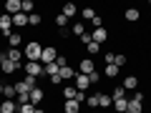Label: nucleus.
Wrapping results in <instances>:
<instances>
[{"mask_svg": "<svg viewBox=\"0 0 151 113\" xmlns=\"http://www.w3.org/2000/svg\"><path fill=\"white\" fill-rule=\"evenodd\" d=\"M23 55H25L30 63H40V55H43V45L38 43V40H30V43L23 48Z\"/></svg>", "mask_w": 151, "mask_h": 113, "instance_id": "nucleus-1", "label": "nucleus"}, {"mask_svg": "<svg viewBox=\"0 0 151 113\" xmlns=\"http://www.w3.org/2000/svg\"><path fill=\"white\" fill-rule=\"evenodd\" d=\"M0 35H3V38H10L13 35V18L10 15L0 18Z\"/></svg>", "mask_w": 151, "mask_h": 113, "instance_id": "nucleus-2", "label": "nucleus"}, {"mask_svg": "<svg viewBox=\"0 0 151 113\" xmlns=\"http://www.w3.org/2000/svg\"><path fill=\"white\" fill-rule=\"evenodd\" d=\"M78 73H81V75L96 73V63H93V58H83L81 63H78Z\"/></svg>", "mask_w": 151, "mask_h": 113, "instance_id": "nucleus-3", "label": "nucleus"}, {"mask_svg": "<svg viewBox=\"0 0 151 113\" xmlns=\"http://www.w3.org/2000/svg\"><path fill=\"white\" fill-rule=\"evenodd\" d=\"M55 58H58V50H55V48H45V45H43V55H40V63H43V65L55 63Z\"/></svg>", "mask_w": 151, "mask_h": 113, "instance_id": "nucleus-4", "label": "nucleus"}, {"mask_svg": "<svg viewBox=\"0 0 151 113\" xmlns=\"http://www.w3.org/2000/svg\"><path fill=\"white\" fill-rule=\"evenodd\" d=\"M25 73H28V75H33V78H40V75H45V73H43V63H30V60H28Z\"/></svg>", "mask_w": 151, "mask_h": 113, "instance_id": "nucleus-5", "label": "nucleus"}, {"mask_svg": "<svg viewBox=\"0 0 151 113\" xmlns=\"http://www.w3.org/2000/svg\"><path fill=\"white\" fill-rule=\"evenodd\" d=\"M91 38L101 45V43H106V40H108V30H106V28H93V30H91Z\"/></svg>", "mask_w": 151, "mask_h": 113, "instance_id": "nucleus-6", "label": "nucleus"}, {"mask_svg": "<svg viewBox=\"0 0 151 113\" xmlns=\"http://www.w3.org/2000/svg\"><path fill=\"white\" fill-rule=\"evenodd\" d=\"M43 101H45V93H43V88H33V91H30V103L38 108Z\"/></svg>", "mask_w": 151, "mask_h": 113, "instance_id": "nucleus-7", "label": "nucleus"}, {"mask_svg": "<svg viewBox=\"0 0 151 113\" xmlns=\"http://www.w3.org/2000/svg\"><path fill=\"white\" fill-rule=\"evenodd\" d=\"M88 88H91V81H88V75H81V73H78V75H76V91H83V93H86Z\"/></svg>", "mask_w": 151, "mask_h": 113, "instance_id": "nucleus-8", "label": "nucleus"}, {"mask_svg": "<svg viewBox=\"0 0 151 113\" xmlns=\"http://www.w3.org/2000/svg\"><path fill=\"white\" fill-rule=\"evenodd\" d=\"M3 8H5V15H10V18H13L15 13H20V0H8Z\"/></svg>", "mask_w": 151, "mask_h": 113, "instance_id": "nucleus-9", "label": "nucleus"}, {"mask_svg": "<svg viewBox=\"0 0 151 113\" xmlns=\"http://www.w3.org/2000/svg\"><path fill=\"white\" fill-rule=\"evenodd\" d=\"M124 18H126L129 23H136V20H141V10H139V8H126Z\"/></svg>", "mask_w": 151, "mask_h": 113, "instance_id": "nucleus-10", "label": "nucleus"}, {"mask_svg": "<svg viewBox=\"0 0 151 113\" xmlns=\"http://www.w3.org/2000/svg\"><path fill=\"white\" fill-rule=\"evenodd\" d=\"M5 53H8V60H13V63H15V65H20V58H23V50H18V48H8Z\"/></svg>", "mask_w": 151, "mask_h": 113, "instance_id": "nucleus-11", "label": "nucleus"}, {"mask_svg": "<svg viewBox=\"0 0 151 113\" xmlns=\"http://www.w3.org/2000/svg\"><path fill=\"white\" fill-rule=\"evenodd\" d=\"M113 111H116V113H126V111H129V98H119V101H113Z\"/></svg>", "mask_w": 151, "mask_h": 113, "instance_id": "nucleus-12", "label": "nucleus"}, {"mask_svg": "<svg viewBox=\"0 0 151 113\" xmlns=\"http://www.w3.org/2000/svg\"><path fill=\"white\" fill-rule=\"evenodd\" d=\"M20 13L33 15V13H35V3H33V0H20Z\"/></svg>", "mask_w": 151, "mask_h": 113, "instance_id": "nucleus-13", "label": "nucleus"}, {"mask_svg": "<svg viewBox=\"0 0 151 113\" xmlns=\"http://www.w3.org/2000/svg\"><path fill=\"white\" fill-rule=\"evenodd\" d=\"M58 75L63 78V81H70V78H76V75H78V70H73L70 65H65V68H60V70H58Z\"/></svg>", "mask_w": 151, "mask_h": 113, "instance_id": "nucleus-14", "label": "nucleus"}, {"mask_svg": "<svg viewBox=\"0 0 151 113\" xmlns=\"http://www.w3.org/2000/svg\"><path fill=\"white\" fill-rule=\"evenodd\" d=\"M18 108H20V106H15V101H8V98L0 103V111H3V113H15Z\"/></svg>", "mask_w": 151, "mask_h": 113, "instance_id": "nucleus-15", "label": "nucleus"}, {"mask_svg": "<svg viewBox=\"0 0 151 113\" xmlns=\"http://www.w3.org/2000/svg\"><path fill=\"white\" fill-rule=\"evenodd\" d=\"M124 88H126V93H129V91H136V88H139V78H136V75H129V78L124 81Z\"/></svg>", "mask_w": 151, "mask_h": 113, "instance_id": "nucleus-16", "label": "nucleus"}, {"mask_svg": "<svg viewBox=\"0 0 151 113\" xmlns=\"http://www.w3.org/2000/svg\"><path fill=\"white\" fill-rule=\"evenodd\" d=\"M13 25L25 28V25H28V15H25V13H15V15H13Z\"/></svg>", "mask_w": 151, "mask_h": 113, "instance_id": "nucleus-17", "label": "nucleus"}, {"mask_svg": "<svg viewBox=\"0 0 151 113\" xmlns=\"http://www.w3.org/2000/svg\"><path fill=\"white\" fill-rule=\"evenodd\" d=\"M108 106H113V98L108 93H98V108H108Z\"/></svg>", "mask_w": 151, "mask_h": 113, "instance_id": "nucleus-18", "label": "nucleus"}, {"mask_svg": "<svg viewBox=\"0 0 151 113\" xmlns=\"http://www.w3.org/2000/svg\"><path fill=\"white\" fill-rule=\"evenodd\" d=\"M126 113H144V103L134 101V98H129V111Z\"/></svg>", "mask_w": 151, "mask_h": 113, "instance_id": "nucleus-19", "label": "nucleus"}, {"mask_svg": "<svg viewBox=\"0 0 151 113\" xmlns=\"http://www.w3.org/2000/svg\"><path fill=\"white\" fill-rule=\"evenodd\" d=\"M119 65L116 63H111V65H106V68H103V75H106V78H116V75H119Z\"/></svg>", "mask_w": 151, "mask_h": 113, "instance_id": "nucleus-20", "label": "nucleus"}, {"mask_svg": "<svg viewBox=\"0 0 151 113\" xmlns=\"http://www.w3.org/2000/svg\"><path fill=\"white\" fill-rule=\"evenodd\" d=\"M63 111L65 113H78V111H81V103H78V101H65Z\"/></svg>", "mask_w": 151, "mask_h": 113, "instance_id": "nucleus-21", "label": "nucleus"}, {"mask_svg": "<svg viewBox=\"0 0 151 113\" xmlns=\"http://www.w3.org/2000/svg\"><path fill=\"white\" fill-rule=\"evenodd\" d=\"M76 93H78L76 86H65L63 88V98H65V101H76Z\"/></svg>", "mask_w": 151, "mask_h": 113, "instance_id": "nucleus-22", "label": "nucleus"}, {"mask_svg": "<svg viewBox=\"0 0 151 113\" xmlns=\"http://www.w3.org/2000/svg\"><path fill=\"white\" fill-rule=\"evenodd\" d=\"M76 10H78V8H76L73 3H65V5H63V10H60V13H63L65 18H73V15H76Z\"/></svg>", "mask_w": 151, "mask_h": 113, "instance_id": "nucleus-23", "label": "nucleus"}, {"mask_svg": "<svg viewBox=\"0 0 151 113\" xmlns=\"http://www.w3.org/2000/svg\"><path fill=\"white\" fill-rule=\"evenodd\" d=\"M8 43H10V48H18V45L23 43V38H20V33H13V35L8 38Z\"/></svg>", "mask_w": 151, "mask_h": 113, "instance_id": "nucleus-24", "label": "nucleus"}, {"mask_svg": "<svg viewBox=\"0 0 151 113\" xmlns=\"http://www.w3.org/2000/svg\"><path fill=\"white\" fill-rule=\"evenodd\" d=\"M70 33H73V35H76V38H81V35H83V33H86V25H83V23H76V25H73V28H70Z\"/></svg>", "mask_w": 151, "mask_h": 113, "instance_id": "nucleus-25", "label": "nucleus"}, {"mask_svg": "<svg viewBox=\"0 0 151 113\" xmlns=\"http://www.w3.org/2000/svg\"><path fill=\"white\" fill-rule=\"evenodd\" d=\"M98 50H101V45H98V43H96V40H91V43H88V45H86V53H88V55H96V53H98Z\"/></svg>", "mask_w": 151, "mask_h": 113, "instance_id": "nucleus-26", "label": "nucleus"}, {"mask_svg": "<svg viewBox=\"0 0 151 113\" xmlns=\"http://www.w3.org/2000/svg\"><path fill=\"white\" fill-rule=\"evenodd\" d=\"M3 96H5L8 101H13V98L18 96V91H15V86H5V91H3Z\"/></svg>", "mask_w": 151, "mask_h": 113, "instance_id": "nucleus-27", "label": "nucleus"}, {"mask_svg": "<svg viewBox=\"0 0 151 113\" xmlns=\"http://www.w3.org/2000/svg\"><path fill=\"white\" fill-rule=\"evenodd\" d=\"M40 23H43V18L38 15V13H33V15H28V25H33V28H35V25H40Z\"/></svg>", "mask_w": 151, "mask_h": 113, "instance_id": "nucleus-28", "label": "nucleus"}, {"mask_svg": "<svg viewBox=\"0 0 151 113\" xmlns=\"http://www.w3.org/2000/svg\"><path fill=\"white\" fill-rule=\"evenodd\" d=\"M111 98H113V101H119V98H126V88H124V86H121V88H113Z\"/></svg>", "mask_w": 151, "mask_h": 113, "instance_id": "nucleus-29", "label": "nucleus"}, {"mask_svg": "<svg viewBox=\"0 0 151 113\" xmlns=\"http://www.w3.org/2000/svg\"><path fill=\"white\" fill-rule=\"evenodd\" d=\"M55 25H58V28H60V30H63V28H65V25H68V18H65V15H63V13H58V15H55Z\"/></svg>", "mask_w": 151, "mask_h": 113, "instance_id": "nucleus-30", "label": "nucleus"}, {"mask_svg": "<svg viewBox=\"0 0 151 113\" xmlns=\"http://www.w3.org/2000/svg\"><path fill=\"white\" fill-rule=\"evenodd\" d=\"M81 15L86 18V20H93V18H96V10H93V8H81Z\"/></svg>", "mask_w": 151, "mask_h": 113, "instance_id": "nucleus-31", "label": "nucleus"}, {"mask_svg": "<svg viewBox=\"0 0 151 113\" xmlns=\"http://www.w3.org/2000/svg\"><path fill=\"white\" fill-rule=\"evenodd\" d=\"M23 83H25L30 91H33V88H38V78H33V75H25V78H23Z\"/></svg>", "mask_w": 151, "mask_h": 113, "instance_id": "nucleus-32", "label": "nucleus"}, {"mask_svg": "<svg viewBox=\"0 0 151 113\" xmlns=\"http://www.w3.org/2000/svg\"><path fill=\"white\" fill-rule=\"evenodd\" d=\"M86 103H88L91 108H98V91L93 93V96H88V98H86Z\"/></svg>", "mask_w": 151, "mask_h": 113, "instance_id": "nucleus-33", "label": "nucleus"}, {"mask_svg": "<svg viewBox=\"0 0 151 113\" xmlns=\"http://www.w3.org/2000/svg\"><path fill=\"white\" fill-rule=\"evenodd\" d=\"M18 113H35V106H33V103H25V106L18 108Z\"/></svg>", "mask_w": 151, "mask_h": 113, "instance_id": "nucleus-34", "label": "nucleus"}, {"mask_svg": "<svg viewBox=\"0 0 151 113\" xmlns=\"http://www.w3.org/2000/svg\"><path fill=\"white\" fill-rule=\"evenodd\" d=\"M55 65H58V68H65V65H68V58H65V55H58V58H55Z\"/></svg>", "mask_w": 151, "mask_h": 113, "instance_id": "nucleus-35", "label": "nucleus"}, {"mask_svg": "<svg viewBox=\"0 0 151 113\" xmlns=\"http://www.w3.org/2000/svg\"><path fill=\"white\" fill-rule=\"evenodd\" d=\"M88 81H91V86H98V81H101V75H98V70H96V73H91V75H88Z\"/></svg>", "mask_w": 151, "mask_h": 113, "instance_id": "nucleus-36", "label": "nucleus"}, {"mask_svg": "<svg viewBox=\"0 0 151 113\" xmlns=\"http://www.w3.org/2000/svg\"><path fill=\"white\" fill-rule=\"evenodd\" d=\"M103 60H106V65H111L113 60H116V53H111V50H108V53L103 55Z\"/></svg>", "mask_w": 151, "mask_h": 113, "instance_id": "nucleus-37", "label": "nucleus"}, {"mask_svg": "<svg viewBox=\"0 0 151 113\" xmlns=\"http://www.w3.org/2000/svg\"><path fill=\"white\" fill-rule=\"evenodd\" d=\"M113 63L119 65V68H121V65H126V55H124V53H119V55H116V60H113Z\"/></svg>", "mask_w": 151, "mask_h": 113, "instance_id": "nucleus-38", "label": "nucleus"}, {"mask_svg": "<svg viewBox=\"0 0 151 113\" xmlns=\"http://www.w3.org/2000/svg\"><path fill=\"white\" fill-rule=\"evenodd\" d=\"M78 40H81L83 45H88V43H91V40H93V38H91V33H83V35L78 38Z\"/></svg>", "mask_w": 151, "mask_h": 113, "instance_id": "nucleus-39", "label": "nucleus"}, {"mask_svg": "<svg viewBox=\"0 0 151 113\" xmlns=\"http://www.w3.org/2000/svg\"><path fill=\"white\" fill-rule=\"evenodd\" d=\"M91 23H93V28H103V18H101V15H96Z\"/></svg>", "mask_w": 151, "mask_h": 113, "instance_id": "nucleus-40", "label": "nucleus"}, {"mask_svg": "<svg viewBox=\"0 0 151 113\" xmlns=\"http://www.w3.org/2000/svg\"><path fill=\"white\" fill-rule=\"evenodd\" d=\"M131 98H134V101H139V103H144V93H141V91H134V96H131Z\"/></svg>", "mask_w": 151, "mask_h": 113, "instance_id": "nucleus-41", "label": "nucleus"}, {"mask_svg": "<svg viewBox=\"0 0 151 113\" xmlns=\"http://www.w3.org/2000/svg\"><path fill=\"white\" fill-rule=\"evenodd\" d=\"M50 83H53V86H60V83H63V78L55 73V75H50Z\"/></svg>", "mask_w": 151, "mask_h": 113, "instance_id": "nucleus-42", "label": "nucleus"}, {"mask_svg": "<svg viewBox=\"0 0 151 113\" xmlns=\"http://www.w3.org/2000/svg\"><path fill=\"white\" fill-rule=\"evenodd\" d=\"M3 91H5V83H0V96H3Z\"/></svg>", "mask_w": 151, "mask_h": 113, "instance_id": "nucleus-43", "label": "nucleus"}, {"mask_svg": "<svg viewBox=\"0 0 151 113\" xmlns=\"http://www.w3.org/2000/svg\"><path fill=\"white\" fill-rule=\"evenodd\" d=\"M35 113H45V111H43V108H35Z\"/></svg>", "mask_w": 151, "mask_h": 113, "instance_id": "nucleus-44", "label": "nucleus"}, {"mask_svg": "<svg viewBox=\"0 0 151 113\" xmlns=\"http://www.w3.org/2000/svg\"><path fill=\"white\" fill-rule=\"evenodd\" d=\"M3 15H5V13H3V10H0V18H3Z\"/></svg>", "mask_w": 151, "mask_h": 113, "instance_id": "nucleus-45", "label": "nucleus"}, {"mask_svg": "<svg viewBox=\"0 0 151 113\" xmlns=\"http://www.w3.org/2000/svg\"><path fill=\"white\" fill-rule=\"evenodd\" d=\"M93 113H101V111H93Z\"/></svg>", "mask_w": 151, "mask_h": 113, "instance_id": "nucleus-46", "label": "nucleus"}, {"mask_svg": "<svg viewBox=\"0 0 151 113\" xmlns=\"http://www.w3.org/2000/svg\"><path fill=\"white\" fill-rule=\"evenodd\" d=\"M0 113H3V111H0Z\"/></svg>", "mask_w": 151, "mask_h": 113, "instance_id": "nucleus-47", "label": "nucleus"}]
</instances>
